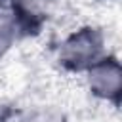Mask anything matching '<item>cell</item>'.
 I'll return each instance as SVG.
<instances>
[{"label":"cell","mask_w":122,"mask_h":122,"mask_svg":"<svg viewBox=\"0 0 122 122\" xmlns=\"http://www.w3.org/2000/svg\"><path fill=\"white\" fill-rule=\"evenodd\" d=\"M0 2H2V0H0Z\"/></svg>","instance_id":"obj_6"},{"label":"cell","mask_w":122,"mask_h":122,"mask_svg":"<svg viewBox=\"0 0 122 122\" xmlns=\"http://www.w3.org/2000/svg\"><path fill=\"white\" fill-rule=\"evenodd\" d=\"M15 30H17L15 17L6 13V11H0V53H4L13 44Z\"/></svg>","instance_id":"obj_4"},{"label":"cell","mask_w":122,"mask_h":122,"mask_svg":"<svg viewBox=\"0 0 122 122\" xmlns=\"http://www.w3.org/2000/svg\"><path fill=\"white\" fill-rule=\"evenodd\" d=\"M11 4H13V11L19 17L36 19L46 11L50 0H11Z\"/></svg>","instance_id":"obj_3"},{"label":"cell","mask_w":122,"mask_h":122,"mask_svg":"<svg viewBox=\"0 0 122 122\" xmlns=\"http://www.w3.org/2000/svg\"><path fill=\"white\" fill-rule=\"evenodd\" d=\"M90 88L101 97H114L120 92V67L114 59L95 61L90 67Z\"/></svg>","instance_id":"obj_2"},{"label":"cell","mask_w":122,"mask_h":122,"mask_svg":"<svg viewBox=\"0 0 122 122\" xmlns=\"http://www.w3.org/2000/svg\"><path fill=\"white\" fill-rule=\"evenodd\" d=\"M101 51V36L93 29H82L71 38L61 48V61L71 67V69H84L92 67Z\"/></svg>","instance_id":"obj_1"},{"label":"cell","mask_w":122,"mask_h":122,"mask_svg":"<svg viewBox=\"0 0 122 122\" xmlns=\"http://www.w3.org/2000/svg\"><path fill=\"white\" fill-rule=\"evenodd\" d=\"M27 122H65L63 114L51 109H42V111H34Z\"/></svg>","instance_id":"obj_5"}]
</instances>
